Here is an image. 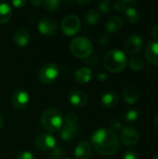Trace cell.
I'll list each match as a JSON object with an SVG mask.
<instances>
[{
  "mask_svg": "<svg viewBox=\"0 0 158 159\" xmlns=\"http://www.w3.org/2000/svg\"><path fill=\"white\" fill-rule=\"evenodd\" d=\"M109 126L111 127L112 130H119L122 129V122L118 117H113L109 121Z\"/></svg>",
  "mask_w": 158,
  "mask_h": 159,
  "instance_id": "obj_31",
  "label": "cell"
},
{
  "mask_svg": "<svg viewBox=\"0 0 158 159\" xmlns=\"http://www.w3.org/2000/svg\"><path fill=\"white\" fill-rule=\"evenodd\" d=\"M112 2L110 0H102L98 4V10L102 13H109L112 9Z\"/></svg>",
  "mask_w": 158,
  "mask_h": 159,
  "instance_id": "obj_28",
  "label": "cell"
},
{
  "mask_svg": "<svg viewBox=\"0 0 158 159\" xmlns=\"http://www.w3.org/2000/svg\"><path fill=\"white\" fill-rule=\"evenodd\" d=\"M61 27L64 34L68 36H72L79 32L81 28V21L76 15L70 14L62 19Z\"/></svg>",
  "mask_w": 158,
  "mask_h": 159,
  "instance_id": "obj_6",
  "label": "cell"
},
{
  "mask_svg": "<svg viewBox=\"0 0 158 159\" xmlns=\"http://www.w3.org/2000/svg\"><path fill=\"white\" fill-rule=\"evenodd\" d=\"M63 159H71V158H63Z\"/></svg>",
  "mask_w": 158,
  "mask_h": 159,
  "instance_id": "obj_44",
  "label": "cell"
},
{
  "mask_svg": "<svg viewBox=\"0 0 158 159\" xmlns=\"http://www.w3.org/2000/svg\"><path fill=\"white\" fill-rule=\"evenodd\" d=\"M70 49L72 54L76 58L86 60L92 55L93 45L88 37L77 36L72 40L70 44Z\"/></svg>",
  "mask_w": 158,
  "mask_h": 159,
  "instance_id": "obj_4",
  "label": "cell"
},
{
  "mask_svg": "<svg viewBox=\"0 0 158 159\" xmlns=\"http://www.w3.org/2000/svg\"><path fill=\"white\" fill-rule=\"evenodd\" d=\"M120 140L127 146L136 145L140 141V132L133 127H124L121 129Z\"/></svg>",
  "mask_w": 158,
  "mask_h": 159,
  "instance_id": "obj_8",
  "label": "cell"
},
{
  "mask_svg": "<svg viewBox=\"0 0 158 159\" xmlns=\"http://www.w3.org/2000/svg\"><path fill=\"white\" fill-rule=\"evenodd\" d=\"M12 17L11 6L4 1H0V24H6Z\"/></svg>",
  "mask_w": 158,
  "mask_h": 159,
  "instance_id": "obj_21",
  "label": "cell"
},
{
  "mask_svg": "<svg viewBox=\"0 0 158 159\" xmlns=\"http://www.w3.org/2000/svg\"><path fill=\"white\" fill-rule=\"evenodd\" d=\"M27 4V1L26 0H15V1H12V5L14 7H17V8H21V7H24Z\"/></svg>",
  "mask_w": 158,
  "mask_h": 159,
  "instance_id": "obj_34",
  "label": "cell"
},
{
  "mask_svg": "<svg viewBox=\"0 0 158 159\" xmlns=\"http://www.w3.org/2000/svg\"><path fill=\"white\" fill-rule=\"evenodd\" d=\"M73 2H64V4L65 5H70V4H72Z\"/></svg>",
  "mask_w": 158,
  "mask_h": 159,
  "instance_id": "obj_43",
  "label": "cell"
},
{
  "mask_svg": "<svg viewBox=\"0 0 158 159\" xmlns=\"http://www.w3.org/2000/svg\"><path fill=\"white\" fill-rule=\"evenodd\" d=\"M31 4L35 6V7H38V6H41L43 4V1H41V0H33V1H31Z\"/></svg>",
  "mask_w": 158,
  "mask_h": 159,
  "instance_id": "obj_38",
  "label": "cell"
},
{
  "mask_svg": "<svg viewBox=\"0 0 158 159\" xmlns=\"http://www.w3.org/2000/svg\"><path fill=\"white\" fill-rule=\"evenodd\" d=\"M64 157V150L62 147L56 146L53 150H51V153L48 157V159H62Z\"/></svg>",
  "mask_w": 158,
  "mask_h": 159,
  "instance_id": "obj_29",
  "label": "cell"
},
{
  "mask_svg": "<svg viewBox=\"0 0 158 159\" xmlns=\"http://www.w3.org/2000/svg\"><path fill=\"white\" fill-rule=\"evenodd\" d=\"M61 1L59 0H46L43 2V6L45 7V9L48 10V11H56L60 8L61 7Z\"/></svg>",
  "mask_w": 158,
  "mask_h": 159,
  "instance_id": "obj_26",
  "label": "cell"
},
{
  "mask_svg": "<svg viewBox=\"0 0 158 159\" xmlns=\"http://www.w3.org/2000/svg\"><path fill=\"white\" fill-rule=\"evenodd\" d=\"M109 42H110V39H109L108 35H106V34H102L99 37V43L102 46H107Z\"/></svg>",
  "mask_w": 158,
  "mask_h": 159,
  "instance_id": "obj_35",
  "label": "cell"
},
{
  "mask_svg": "<svg viewBox=\"0 0 158 159\" xmlns=\"http://www.w3.org/2000/svg\"><path fill=\"white\" fill-rule=\"evenodd\" d=\"M41 122L43 127L49 132H56L60 130L63 124V116L61 112L55 108H47L41 116Z\"/></svg>",
  "mask_w": 158,
  "mask_h": 159,
  "instance_id": "obj_3",
  "label": "cell"
},
{
  "mask_svg": "<svg viewBox=\"0 0 158 159\" xmlns=\"http://www.w3.org/2000/svg\"><path fill=\"white\" fill-rule=\"evenodd\" d=\"M69 102L75 107H83L88 102V95L81 89H73L68 96Z\"/></svg>",
  "mask_w": 158,
  "mask_h": 159,
  "instance_id": "obj_13",
  "label": "cell"
},
{
  "mask_svg": "<svg viewBox=\"0 0 158 159\" xmlns=\"http://www.w3.org/2000/svg\"><path fill=\"white\" fill-rule=\"evenodd\" d=\"M105 68L111 73H120L128 65V59L125 52L119 49L110 50L104 57Z\"/></svg>",
  "mask_w": 158,
  "mask_h": 159,
  "instance_id": "obj_2",
  "label": "cell"
},
{
  "mask_svg": "<svg viewBox=\"0 0 158 159\" xmlns=\"http://www.w3.org/2000/svg\"><path fill=\"white\" fill-rule=\"evenodd\" d=\"M154 124H155V127L156 129L158 130V115L155 117V120H154Z\"/></svg>",
  "mask_w": 158,
  "mask_h": 159,
  "instance_id": "obj_40",
  "label": "cell"
},
{
  "mask_svg": "<svg viewBox=\"0 0 158 159\" xmlns=\"http://www.w3.org/2000/svg\"><path fill=\"white\" fill-rule=\"evenodd\" d=\"M152 159H158V155L155 156V157H152Z\"/></svg>",
  "mask_w": 158,
  "mask_h": 159,
  "instance_id": "obj_42",
  "label": "cell"
},
{
  "mask_svg": "<svg viewBox=\"0 0 158 159\" xmlns=\"http://www.w3.org/2000/svg\"><path fill=\"white\" fill-rule=\"evenodd\" d=\"M122 159H139V156L134 150H128L124 153Z\"/></svg>",
  "mask_w": 158,
  "mask_h": 159,
  "instance_id": "obj_32",
  "label": "cell"
},
{
  "mask_svg": "<svg viewBox=\"0 0 158 159\" xmlns=\"http://www.w3.org/2000/svg\"><path fill=\"white\" fill-rule=\"evenodd\" d=\"M90 145L100 155L109 157L118 151L120 141L114 130L109 129H99L91 135Z\"/></svg>",
  "mask_w": 158,
  "mask_h": 159,
  "instance_id": "obj_1",
  "label": "cell"
},
{
  "mask_svg": "<svg viewBox=\"0 0 158 159\" xmlns=\"http://www.w3.org/2000/svg\"><path fill=\"white\" fill-rule=\"evenodd\" d=\"M35 146L40 151H51L56 145V139L54 136L48 133L40 134L35 141Z\"/></svg>",
  "mask_w": 158,
  "mask_h": 159,
  "instance_id": "obj_11",
  "label": "cell"
},
{
  "mask_svg": "<svg viewBox=\"0 0 158 159\" xmlns=\"http://www.w3.org/2000/svg\"><path fill=\"white\" fill-rule=\"evenodd\" d=\"M102 103L104 107L113 108L118 103V95L115 91L110 90L105 92L102 97Z\"/></svg>",
  "mask_w": 158,
  "mask_h": 159,
  "instance_id": "obj_20",
  "label": "cell"
},
{
  "mask_svg": "<svg viewBox=\"0 0 158 159\" xmlns=\"http://www.w3.org/2000/svg\"><path fill=\"white\" fill-rule=\"evenodd\" d=\"M17 159H35L34 156L29 151H22L18 155Z\"/></svg>",
  "mask_w": 158,
  "mask_h": 159,
  "instance_id": "obj_33",
  "label": "cell"
},
{
  "mask_svg": "<svg viewBox=\"0 0 158 159\" xmlns=\"http://www.w3.org/2000/svg\"><path fill=\"white\" fill-rule=\"evenodd\" d=\"M123 25H124V22L120 17L112 16L107 20L105 23V29L108 33H117L122 30Z\"/></svg>",
  "mask_w": 158,
  "mask_h": 159,
  "instance_id": "obj_19",
  "label": "cell"
},
{
  "mask_svg": "<svg viewBox=\"0 0 158 159\" xmlns=\"http://www.w3.org/2000/svg\"><path fill=\"white\" fill-rule=\"evenodd\" d=\"M141 97V91L138 87L130 85L125 88L123 91V98L128 104L136 103Z\"/></svg>",
  "mask_w": 158,
  "mask_h": 159,
  "instance_id": "obj_16",
  "label": "cell"
},
{
  "mask_svg": "<svg viewBox=\"0 0 158 159\" xmlns=\"http://www.w3.org/2000/svg\"><path fill=\"white\" fill-rule=\"evenodd\" d=\"M3 127H4V118H3L2 115L0 114V129H2Z\"/></svg>",
  "mask_w": 158,
  "mask_h": 159,
  "instance_id": "obj_39",
  "label": "cell"
},
{
  "mask_svg": "<svg viewBox=\"0 0 158 159\" xmlns=\"http://www.w3.org/2000/svg\"><path fill=\"white\" fill-rule=\"evenodd\" d=\"M37 29L41 34L47 35V36H52L57 33L58 26H57V22L55 20H53L50 17L46 16V17L41 18L38 20Z\"/></svg>",
  "mask_w": 158,
  "mask_h": 159,
  "instance_id": "obj_9",
  "label": "cell"
},
{
  "mask_svg": "<svg viewBox=\"0 0 158 159\" xmlns=\"http://www.w3.org/2000/svg\"><path fill=\"white\" fill-rule=\"evenodd\" d=\"M61 130V139L62 141H71L74 137L77 136L79 132V127L78 125H71V124H62Z\"/></svg>",
  "mask_w": 158,
  "mask_h": 159,
  "instance_id": "obj_17",
  "label": "cell"
},
{
  "mask_svg": "<svg viewBox=\"0 0 158 159\" xmlns=\"http://www.w3.org/2000/svg\"><path fill=\"white\" fill-rule=\"evenodd\" d=\"M101 18V12L96 8H91L85 14L84 20L88 25H95L100 21Z\"/></svg>",
  "mask_w": 158,
  "mask_h": 159,
  "instance_id": "obj_22",
  "label": "cell"
},
{
  "mask_svg": "<svg viewBox=\"0 0 158 159\" xmlns=\"http://www.w3.org/2000/svg\"><path fill=\"white\" fill-rule=\"evenodd\" d=\"M60 75V67L53 62H47L42 65L38 71V78L43 84L54 82Z\"/></svg>",
  "mask_w": 158,
  "mask_h": 159,
  "instance_id": "obj_5",
  "label": "cell"
},
{
  "mask_svg": "<svg viewBox=\"0 0 158 159\" xmlns=\"http://www.w3.org/2000/svg\"><path fill=\"white\" fill-rule=\"evenodd\" d=\"M107 78H108V76H107V75H106L105 73L100 72V73H98V74L96 75V79H97L99 82H104V81L107 80Z\"/></svg>",
  "mask_w": 158,
  "mask_h": 159,
  "instance_id": "obj_36",
  "label": "cell"
},
{
  "mask_svg": "<svg viewBox=\"0 0 158 159\" xmlns=\"http://www.w3.org/2000/svg\"><path fill=\"white\" fill-rule=\"evenodd\" d=\"M11 102L14 108L16 109H23L30 102V95L29 93L22 89H16L11 97Z\"/></svg>",
  "mask_w": 158,
  "mask_h": 159,
  "instance_id": "obj_10",
  "label": "cell"
},
{
  "mask_svg": "<svg viewBox=\"0 0 158 159\" xmlns=\"http://www.w3.org/2000/svg\"><path fill=\"white\" fill-rule=\"evenodd\" d=\"M124 17H125V20L129 23H131V24H135L140 20V13L133 7H129L125 9Z\"/></svg>",
  "mask_w": 158,
  "mask_h": 159,
  "instance_id": "obj_23",
  "label": "cell"
},
{
  "mask_svg": "<svg viewBox=\"0 0 158 159\" xmlns=\"http://www.w3.org/2000/svg\"><path fill=\"white\" fill-rule=\"evenodd\" d=\"M63 123L71 125H78V117L74 113H69L63 118Z\"/></svg>",
  "mask_w": 158,
  "mask_h": 159,
  "instance_id": "obj_30",
  "label": "cell"
},
{
  "mask_svg": "<svg viewBox=\"0 0 158 159\" xmlns=\"http://www.w3.org/2000/svg\"><path fill=\"white\" fill-rule=\"evenodd\" d=\"M75 159H90L92 156V147L88 141H81L74 148Z\"/></svg>",
  "mask_w": 158,
  "mask_h": 159,
  "instance_id": "obj_12",
  "label": "cell"
},
{
  "mask_svg": "<svg viewBox=\"0 0 158 159\" xmlns=\"http://www.w3.org/2000/svg\"><path fill=\"white\" fill-rule=\"evenodd\" d=\"M90 1L88 0V1H77V3L78 4H81V5H86V4H88Z\"/></svg>",
  "mask_w": 158,
  "mask_h": 159,
  "instance_id": "obj_41",
  "label": "cell"
},
{
  "mask_svg": "<svg viewBox=\"0 0 158 159\" xmlns=\"http://www.w3.org/2000/svg\"><path fill=\"white\" fill-rule=\"evenodd\" d=\"M30 39H31L30 34L28 30L24 27H18L13 34L14 43L20 48L26 47L29 44Z\"/></svg>",
  "mask_w": 158,
  "mask_h": 159,
  "instance_id": "obj_14",
  "label": "cell"
},
{
  "mask_svg": "<svg viewBox=\"0 0 158 159\" xmlns=\"http://www.w3.org/2000/svg\"><path fill=\"white\" fill-rule=\"evenodd\" d=\"M92 77V70L88 67H80L74 73V80L79 84H87Z\"/></svg>",
  "mask_w": 158,
  "mask_h": 159,
  "instance_id": "obj_18",
  "label": "cell"
},
{
  "mask_svg": "<svg viewBox=\"0 0 158 159\" xmlns=\"http://www.w3.org/2000/svg\"><path fill=\"white\" fill-rule=\"evenodd\" d=\"M151 36L156 40L158 41V25H155L151 29Z\"/></svg>",
  "mask_w": 158,
  "mask_h": 159,
  "instance_id": "obj_37",
  "label": "cell"
},
{
  "mask_svg": "<svg viewBox=\"0 0 158 159\" xmlns=\"http://www.w3.org/2000/svg\"><path fill=\"white\" fill-rule=\"evenodd\" d=\"M142 46H143V39L141 35L138 34L129 35L124 43L125 54L127 53L129 55H135L142 50Z\"/></svg>",
  "mask_w": 158,
  "mask_h": 159,
  "instance_id": "obj_7",
  "label": "cell"
},
{
  "mask_svg": "<svg viewBox=\"0 0 158 159\" xmlns=\"http://www.w3.org/2000/svg\"><path fill=\"white\" fill-rule=\"evenodd\" d=\"M144 56L148 62L153 65H158V41H151L145 48Z\"/></svg>",
  "mask_w": 158,
  "mask_h": 159,
  "instance_id": "obj_15",
  "label": "cell"
},
{
  "mask_svg": "<svg viewBox=\"0 0 158 159\" xmlns=\"http://www.w3.org/2000/svg\"><path fill=\"white\" fill-rule=\"evenodd\" d=\"M137 1H129V0H123V1H117L114 4L113 7L117 12H123L127 7H129V5L130 4H136Z\"/></svg>",
  "mask_w": 158,
  "mask_h": 159,
  "instance_id": "obj_27",
  "label": "cell"
},
{
  "mask_svg": "<svg viewBox=\"0 0 158 159\" xmlns=\"http://www.w3.org/2000/svg\"><path fill=\"white\" fill-rule=\"evenodd\" d=\"M139 117H140V114L136 109H129L124 115V119L128 123L136 122L139 119Z\"/></svg>",
  "mask_w": 158,
  "mask_h": 159,
  "instance_id": "obj_25",
  "label": "cell"
},
{
  "mask_svg": "<svg viewBox=\"0 0 158 159\" xmlns=\"http://www.w3.org/2000/svg\"><path fill=\"white\" fill-rule=\"evenodd\" d=\"M130 69L134 72H141L145 68V61L142 58L134 56L128 61Z\"/></svg>",
  "mask_w": 158,
  "mask_h": 159,
  "instance_id": "obj_24",
  "label": "cell"
}]
</instances>
